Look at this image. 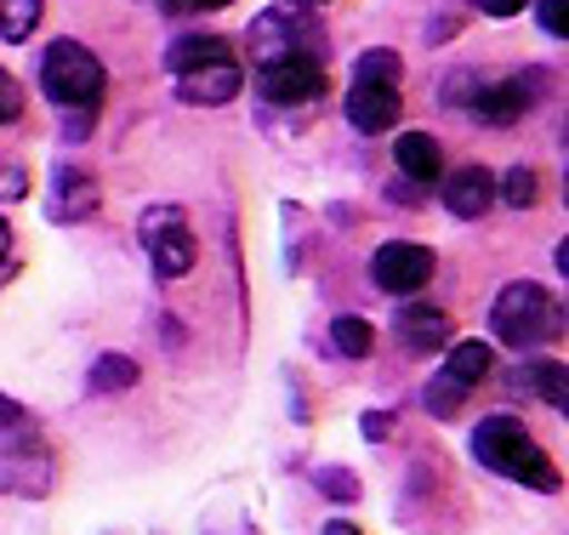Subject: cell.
<instances>
[{"mask_svg":"<svg viewBox=\"0 0 569 535\" xmlns=\"http://www.w3.org/2000/svg\"><path fill=\"white\" fill-rule=\"evenodd\" d=\"M313 34V7L308 0H273L268 12H257V23L246 29V46H251V58L268 69L279 58H297L302 46Z\"/></svg>","mask_w":569,"mask_h":535,"instance_id":"obj_4","label":"cell"},{"mask_svg":"<svg viewBox=\"0 0 569 535\" xmlns=\"http://www.w3.org/2000/svg\"><path fill=\"white\" fill-rule=\"evenodd\" d=\"M536 23H541V34H569V0H536Z\"/></svg>","mask_w":569,"mask_h":535,"instance_id":"obj_24","label":"cell"},{"mask_svg":"<svg viewBox=\"0 0 569 535\" xmlns=\"http://www.w3.org/2000/svg\"><path fill=\"white\" fill-rule=\"evenodd\" d=\"M348 120H353V131H365V137L393 131V126H399V91H393V86H359V80H353V91H348Z\"/></svg>","mask_w":569,"mask_h":535,"instance_id":"obj_13","label":"cell"},{"mask_svg":"<svg viewBox=\"0 0 569 535\" xmlns=\"http://www.w3.org/2000/svg\"><path fill=\"white\" fill-rule=\"evenodd\" d=\"M240 86H246L240 63H211V69L182 75L177 80V97H182V103H194V109H222V103L240 97Z\"/></svg>","mask_w":569,"mask_h":535,"instance_id":"obj_11","label":"cell"},{"mask_svg":"<svg viewBox=\"0 0 569 535\" xmlns=\"http://www.w3.org/2000/svg\"><path fill=\"white\" fill-rule=\"evenodd\" d=\"M445 376L456 382V387H472V382H485L490 376V343H450V354H445Z\"/></svg>","mask_w":569,"mask_h":535,"instance_id":"obj_17","label":"cell"},{"mask_svg":"<svg viewBox=\"0 0 569 535\" xmlns=\"http://www.w3.org/2000/svg\"><path fill=\"white\" fill-rule=\"evenodd\" d=\"M12 422H23V410H18L7 394H0V427H12Z\"/></svg>","mask_w":569,"mask_h":535,"instance_id":"obj_31","label":"cell"},{"mask_svg":"<svg viewBox=\"0 0 569 535\" xmlns=\"http://www.w3.org/2000/svg\"><path fill=\"white\" fill-rule=\"evenodd\" d=\"M541 97V75H518V80H479V91H472L467 115H479L485 126H512L518 115H525L530 103Z\"/></svg>","mask_w":569,"mask_h":535,"instance_id":"obj_7","label":"cell"},{"mask_svg":"<svg viewBox=\"0 0 569 535\" xmlns=\"http://www.w3.org/2000/svg\"><path fill=\"white\" fill-rule=\"evenodd\" d=\"M325 535H359L353 524H325Z\"/></svg>","mask_w":569,"mask_h":535,"instance_id":"obj_33","label":"cell"},{"mask_svg":"<svg viewBox=\"0 0 569 535\" xmlns=\"http://www.w3.org/2000/svg\"><path fill=\"white\" fill-rule=\"evenodd\" d=\"M313 478H319V491L337 496V502H353V496H359V478H353L348 467H319Z\"/></svg>","mask_w":569,"mask_h":535,"instance_id":"obj_23","label":"cell"},{"mask_svg":"<svg viewBox=\"0 0 569 535\" xmlns=\"http://www.w3.org/2000/svg\"><path fill=\"white\" fill-rule=\"evenodd\" d=\"M370 279H376V290H388V297H416V290H427V279H433V251L410 246V239H388V246H376V257H370Z\"/></svg>","mask_w":569,"mask_h":535,"instance_id":"obj_6","label":"cell"},{"mask_svg":"<svg viewBox=\"0 0 569 535\" xmlns=\"http://www.w3.org/2000/svg\"><path fill=\"white\" fill-rule=\"evenodd\" d=\"M137 359H126V354H103L98 365H91V376H86V387L91 394H126V387H137Z\"/></svg>","mask_w":569,"mask_h":535,"instance_id":"obj_18","label":"cell"},{"mask_svg":"<svg viewBox=\"0 0 569 535\" xmlns=\"http://www.w3.org/2000/svg\"><path fill=\"white\" fill-rule=\"evenodd\" d=\"M257 91L268 97V103H308V97H319L325 91V69H319V58H308V52H297V58H279V63H268L262 75H257Z\"/></svg>","mask_w":569,"mask_h":535,"instance_id":"obj_8","label":"cell"},{"mask_svg":"<svg viewBox=\"0 0 569 535\" xmlns=\"http://www.w3.org/2000/svg\"><path fill=\"white\" fill-rule=\"evenodd\" d=\"M12 274V228H7V217H0V279Z\"/></svg>","mask_w":569,"mask_h":535,"instance_id":"obj_29","label":"cell"},{"mask_svg":"<svg viewBox=\"0 0 569 535\" xmlns=\"http://www.w3.org/2000/svg\"><path fill=\"white\" fill-rule=\"evenodd\" d=\"M171 75H194V69H211V63H233V46L222 34H177L171 40V52H166Z\"/></svg>","mask_w":569,"mask_h":535,"instance_id":"obj_14","label":"cell"},{"mask_svg":"<svg viewBox=\"0 0 569 535\" xmlns=\"http://www.w3.org/2000/svg\"><path fill=\"white\" fill-rule=\"evenodd\" d=\"M103 63L86 52L80 40H52L40 58V86L58 109H98L103 103Z\"/></svg>","mask_w":569,"mask_h":535,"instance_id":"obj_3","label":"cell"},{"mask_svg":"<svg viewBox=\"0 0 569 535\" xmlns=\"http://www.w3.org/2000/svg\"><path fill=\"white\" fill-rule=\"evenodd\" d=\"M98 206H103V182L91 171H80V166H63L58 182H52V217L58 222H86Z\"/></svg>","mask_w":569,"mask_h":535,"instance_id":"obj_12","label":"cell"},{"mask_svg":"<svg viewBox=\"0 0 569 535\" xmlns=\"http://www.w3.org/2000/svg\"><path fill=\"white\" fill-rule=\"evenodd\" d=\"M18 115H23V91H18V80L7 69H0V126H12Z\"/></svg>","mask_w":569,"mask_h":535,"instance_id":"obj_26","label":"cell"},{"mask_svg":"<svg viewBox=\"0 0 569 535\" xmlns=\"http://www.w3.org/2000/svg\"><path fill=\"white\" fill-rule=\"evenodd\" d=\"M472 456H479L490 473L530 484V491H558V467L547 462V450L536 445V433L518 422L512 410H496L472 427Z\"/></svg>","mask_w":569,"mask_h":535,"instance_id":"obj_1","label":"cell"},{"mask_svg":"<svg viewBox=\"0 0 569 535\" xmlns=\"http://www.w3.org/2000/svg\"><path fill=\"white\" fill-rule=\"evenodd\" d=\"M142 246H149V262L160 279H182L194 268V234H188L177 206H149L142 211Z\"/></svg>","mask_w":569,"mask_h":535,"instance_id":"obj_5","label":"cell"},{"mask_svg":"<svg viewBox=\"0 0 569 535\" xmlns=\"http://www.w3.org/2000/svg\"><path fill=\"white\" fill-rule=\"evenodd\" d=\"M490 330H496V343H507L512 354H530V348H541V343H547L552 330H563V314H558V303L547 297L541 285L512 279V285H501V290H496Z\"/></svg>","mask_w":569,"mask_h":535,"instance_id":"obj_2","label":"cell"},{"mask_svg":"<svg viewBox=\"0 0 569 535\" xmlns=\"http://www.w3.org/2000/svg\"><path fill=\"white\" fill-rule=\"evenodd\" d=\"M472 7H479L485 18H512V12H525L530 0H472Z\"/></svg>","mask_w":569,"mask_h":535,"instance_id":"obj_27","label":"cell"},{"mask_svg":"<svg viewBox=\"0 0 569 535\" xmlns=\"http://www.w3.org/2000/svg\"><path fill=\"white\" fill-rule=\"evenodd\" d=\"M496 194H501L507 206H518V211L536 206V171H530V166H512V171L496 182Z\"/></svg>","mask_w":569,"mask_h":535,"instance_id":"obj_22","label":"cell"},{"mask_svg":"<svg viewBox=\"0 0 569 535\" xmlns=\"http://www.w3.org/2000/svg\"><path fill=\"white\" fill-rule=\"evenodd\" d=\"M507 394H518V399H541V405H552L558 416L569 410V370H563V359H536V365H518L512 376H507Z\"/></svg>","mask_w":569,"mask_h":535,"instance_id":"obj_10","label":"cell"},{"mask_svg":"<svg viewBox=\"0 0 569 535\" xmlns=\"http://www.w3.org/2000/svg\"><path fill=\"white\" fill-rule=\"evenodd\" d=\"M308 7H313V0H308Z\"/></svg>","mask_w":569,"mask_h":535,"instance_id":"obj_34","label":"cell"},{"mask_svg":"<svg viewBox=\"0 0 569 535\" xmlns=\"http://www.w3.org/2000/svg\"><path fill=\"white\" fill-rule=\"evenodd\" d=\"M439 200L450 217H485L496 206V171L485 166H456L439 177Z\"/></svg>","mask_w":569,"mask_h":535,"instance_id":"obj_9","label":"cell"},{"mask_svg":"<svg viewBox=\"0 0 569 535\" xmlns=\"http://www.w3.org/2000/svg\"><path fill=\"white\" fill-rule=\"evenodd\" d=\"M399 343H405L410 354H433V348L450 343V319H445L439 308H405V314H399Z\"/></svg>","mask_w":569,"mask_h":535,"instance_id":"obj_16","label":"cell"},{"mask_svg":"<svg viewBox=\"0 0 569 535\" xmlns=\"http://www.w3.org/2000/svg\"><path fill=\"white\" fill-rule=\"evenodd\" d=\"M365 433H370V439H388V433H393V416H365Z\"/></svg>","mask_w":569,"mask_h":535,"instance_id":"obj_30","label":"cell"},{"mask_svg":"<svg viewBox=\"0 0 569 535\" xmlns=\"http://www.w3.org/2000/svg\"><path fill=\"white\" fill-rule=\"evenodd\" d=\"M160 7L182 18V12H217V7H228V0H160Z\"/></svg>","mask_w":569,"mask_h":535,"instance_id":"obj_28","label":"cell"},{"mask_svg":"<svg viewBox=\"0 0 569 535\" xmlns=\"http://www.w3.org/2000/svg\"><path fill=\"white\" fill-rule=\"evenodd\" d=\"M467 394V387H456L450 376H439L433 387H427V410H433V416H456V399Z\"/></svg>","mask_w":569,"mask_h":535,"instance_id":"obj_25","label":"cell"},{"mask_svg":"<svg viewBox=\"0 0 569 535\" xmlns=\"http://www.w3.org/2000/svg\"><path fill=\"white\" fill-rule=\"evenodd\" d=\"M40 23V0H0V40H29Z\"/></svg>","mask_w":569,"mask_h":535,"instance_id":"obj_21","label":"cell"},{"mask_svg":"<svg viewBox=\"0 0 569 535\" xmlns=\"http://www.w3.org/2000/svg\"><path fill=\"white\" fill-rule=\"evenodd\" d=\"M399 75H405V58L388 52V46H370V52H359V63H353L359 86H393Z\"/></svg>","mask_w":569,"mask_h":535,"instance_id":"obj_20","label":"cell"},{"mask_svg":"<svg viewBox=\"0 0 569 535\" xmlns=\"http://www.w3.org/2000/svg\"><path fill=\"white\" fill-rule=\"evenodd\" d=\"M393 160H399V171L410 177V182H439L445 177V149L433 137H421V131H405L399 142H393Z\"/></svg>","mask_w":569,"mask_h":535,"instance_id":"obj_15","label":"cell"},{"mask_svg":"<svg viewBox=\"0 0 569 535\" xmlns=\"http://www.w3.org/2000/svg\"><path fill=\"white\" fill-rule=\"evenodd\" d=\"M23 188H29V182H23L18 171H12V177H0V194H12V200H18V194H23Z\"/></svg>","mask_w":569,"mask_h":535,"instance_id":"obj_32","label":"cell"},{"mask_svg":"<svg viewBox=\"0 0 569 535\" xmlns=\"http://www.w3.org/2000/svg\"><path fill=\"white\" fill-rule=\"evenodd\" d=\"M330 348H337L342 359H370V348H376V330H370L365 319L342 314V319H330Z\"/></svg>","mask_w":569,"mask_h":535,"instance_id":"obj_19","label":"cell"}]
</instances>
